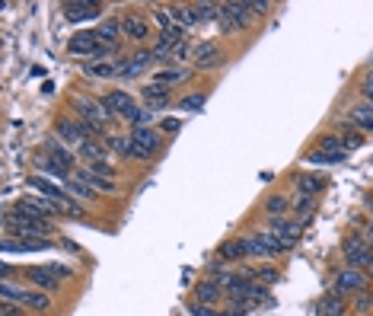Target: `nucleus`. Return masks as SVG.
<instances>
[{
	"mask_svg": "<svg viewBox=\"0 0 373 316\" xmlns=\"http://www.w3.org/2000/svg\"><path fill=\"white\" fill-rule=\"evenodd\" d=\"M342 141H345V150H357L361 144H364V134H361V131H348Z\"/></svg>",
	"mask_w": 373,
	"mask_h": 316,
	"instance_id": "nucleus-34",
	"label": "nucleus"
},
{
	"mask_svg": "<svg viewBox=\"0 0 373 316\" xmlns=\"http://www.w3.org/2000/svg\"><path fill=\"white\" fill-rule=\"evenodd\" d=\"M105 106H109V112H112V115H118V119H128L131 112L138 109L134 96L125 93V90H112V93H105Z\"/></svg>",
	"mask_w": 373,
	"mask_h": 316,
	"instance_id": "nucleus-9",
	"label": "nucleus"
},
{
	"mask_svg": "<svg viewBox=\"0 0 373 316\" xmlns=\"http://www.w3.org/2000/svg\"><path fill=\"white\" fill-rule=\"evenodd\" d=\"M217 256L227 262H236V259H246L249 256V250H246V240H227L220 250H217Z\"/></svg>",
	"mask_w": 373,
	"mask_h": 316,
	"instance_id": "nucleus-18",
	"label": "nucleus"
},
{
	"mask_svg": "<svg viewBox=\"0 0 373 316\" xmlns=\"http://www.w3.org/2000/svg\"><path fill=\"white\" fill-rule=\"evenodd\" d=\"M96 38H99V45L115 48L125 38L122 36V19H105V23H99V26H96Z\"/></svg>",
	"mask_w": 373,
	"mask_h": 316,
	"instance_id": "nucleus-11",
	"label": "nucleus"
},
{
	"mask_svg": "<svg viewBox=\"0 0 373 316\" xmlns=\"http://www.w3.org/2000/svg\"><path fill=\"white\" fill-rule=\"evenodd\" d=\"M342 252H345V262L348 269H357V271H373V246L361 236H348L342 243Z\"/></svg>",
	"mask_w": 373,
	"mask_h": 316,
	"instance_id": "nucleus-3",
	"label": "nucleus"
},
{
	"mask_svg": "<svg viewBox=\"0 0 373 316\" xmlns=\"http://www.w3.org/2000/svg\"><path fill=\"white\" fill-rule=\"evenodd\" d=\"M205 103H207V96H205V93H195V96H185V99H179L176 109H179V112H201V109H205Z\"/></svg>",
	"mask_w": 373,
	"mask_h": 316,
	"instance_id": "nucleus-27",
	"label": "nucleus"
},
{
	"mask_svg": "<svg viewBox=\"0 0 373 316\" xmlns=\"http://www.w3.org/2000/svg\"><path fill=\"white\" fill-rule=\"evenodd\" d=\"M307 211H313V198H309V195H300V198H297V214H307Z\"/></svg>",
	"mask_w": 373,
	"mask_h": 316,
	"instance_id": "nucleus-37",
	"label": "nucleus"
},
{
	"mask_svg": "<svg viewBox=\"0 0 373 316\" xmlns=\"http://www.w3.org/2000/svg\"><path fill=\"white\" fill-rule=\"evenodd\" d=\"M345 313V294H329V300H326V316H342Z\"/></svg>",
	"mask_w": 373,
	"mask_h": 316,
	"instance_id": "nucleus-28",
	"label": "nucleus"
},
{
	"mask_svg": "<svg viewBox=\"0 0 373 316\" xmlns=\"http://www.w3.org/2000/svg\"><path fill=\"white\" fill-rule=\"evenodd\" d=\"M370 240H373V227H370Z\"/></svg>",
	"mask_w": 373,
	"mask_h": 316,
	"instance_id": "nucleus-40",
	"label": "nucleus"
},
{
	"mask_svg": "<svg viewBox=\"0 0 373 316\" xmlns=\"http://www.w3.org/2000/svg\"><path fill=\"white\" fill-rule=\"evenodd\" d=\"M122 36L131 38V42H144L150 38V23L140 16H125L122 19Z\"/></svg>",
	"mask_w": 373,
	"mask_h": 316,
	"instance_id": "nucleus-13",
	"label": "nucleus"
},
{
	"mask_svg": "<svg viewBox=\"0 0 373 316\" xmlns=\"http://www.w3.org/2000/svg\"><path fill=\"white\" fill-rule=\"evenodd\" d=\"M140 96H144V103H147L150 109L157 112L159 106H166V103H169V86L153 84V80H150V84L144 86V90H140Z\"/></svg>",
	"mask_w": 373,
	"mask_h": 316,
	"instance_id": "nucleus-16",
	"label": "nucleus"
},
{
	"mask_svg": "<svg viewBox=\"0 0 373 316\" xmlns=\"http://www.w3.org/2000/svg\"><path fill=\"white\" fill-rule=\"evenodd\" d=\"M29 278L36 281V284L45 291V294H57V291H61V278H57L51 269L45 271L42 265H32V269H29Z\"/></svg>",
	"mask_w": 373,
	"mask_h": 316,
	"instance_id": "nucleus-12",
	"label": "nucleus"
},
{
	"mask_svg": "<svg viewBox=\"0 0 373 316\" xmlns=\"http://www.w3.org/2000/svg\"><path fill=\"white\" fill-rule=\"evenodd\" d=\"M182 80H188V71H185V67H166V71H159V74L153 77V84H163V86L182 84Z\"/></svg>",
	"mask_w": 373,
	"mask_h": 316,
	"instance_id": "nucleus-23",
	"label": "nucleus"
},
{
	"mask_svg": "<svg viewBox=\"0 0 373 316\" xmlns=\"http://www.w3.org/2000/svg\"><path fill=\"white\" fill-rule=\"evenodd\" d=\"M335 291L338 294H361L367 291V275L357 269H342L335 278Z\"/></svg>",
	"mask_w": 373,
	"mask_h": 316,
	"instance_id": "nucleus-5",
	"label": "nucleus"
},
{
	"mask_svg": "<svg viewBox=\"0 0 373 316\" xmlns=\"http://www.w3.org/2000/svg\"><path fill=\"white\" fill-rule=\"evenodd\" d=\"M157 48H153V51H138V55L131 58V61H122V80H131V77H138V74H144V71H147L150 64H153V61H157Z\"/></svg>",
	"mask_w": 373,
	"mask_h": 316,
	"instance_id": "nucleus-7",
	"label": "nucleus"
},
{
	"mask_svg": "<svg viewBox=\"0 0 373 316\" xmlns=\"http://www.w3.org/2000/svg\"><path fill=\"white\" fill-rule=\"evenodd\" d=\"M131 141H134V157L138 160H150L159 150V134L150 128V125L147 128H134Z\"/></svg>",
	"mask_w": 373,
	"mask_h": 316,
	"instance_id": "nucleus-4",
	"label": "nucleus"
},
{
	"mask_svg": "<svg viewBox=\"0 0 373 316\" xmlns=\"http://www.w3.org/2000/svg\"><path fill=\"white\" fill-rule=\"evenodd\" d=\"M67 51H70V55H80V58H99L103 45H99V38H96V32H77V36L70 38V45H67Z\"/></svg>",
	"mask_w": 373,
	"mask_h": 316,
	"instance_id": "nucleus-6",
	"label": "nucleus"
},
{
	"mask_svg": "<svg viewBox=\"0 0 373 316\" xmlns=\"http://www.w3.org/2000/svg\"><path fill=\"white\" fill-rule=\"evenodd\" d=\"M271 233H274V236H278L287 250H294L297 240L303 236V227H300L297 221H278V217H274V221H271Z\"/></svg>",
	"mask_w": 373,
	"mask_h": 316,
	"instance_id": "nucleus-8",
	"label": "nucleus"
},
{
	"mask_svg": "<svg viewBox=\"0 0 373 316\" xmlns=\"http://www.w3.org/2000/svg\"><path fill=\"white\" fill-rule=\"evenodd\" d=\"M169 13H172V23H176L179 29L195 26V13H192V7H169Z\"/></svg>",
	"mask_w": 373,
	"mask_h": 316,
	"instance_id": "nucleus-25",
	"label": "nucleus"
},
{
	"mask_svg": "<svg viewBox=\"0 0 373 316\" xmlns=\"http://www.w3.org/2000/svg\"><path fill=\"white\" fill-rule=\"evenodd\" d=\"M361 96L367 99V106H373V74H367L364 80H361Z\"/></svg>",
	"mask_w": 373,
	"mask_h": 316,
	"instance_id": "nucleus-35",
	"label": "nucleus"
},
{
	"mask_svg": "<svg viewBox=\"0 0 373 316\" xmlns=\"http://www.w3.org/2000/svg\"><path fill=\"white\" fill-rule=\"evenodd\" d=\"M67 195H70V198H83V202H86V198H93L96 192L86 186L80 173H74V176H67Z\"/></svg>",
	"mask_w": 373,
	"mask_h": 316,
	"instance_id": "nucleus-21",
	"label": "nucleus"
},
{
	"mask_svg": "<svg viewBox=\"0 0 373 316\" xmlns=\"http://www.w3.org/2000/svg\"><path fill=\"white\" fill-rule=\"evenodd\" d=\"M370 74H373V64H370Z\"/></svg>",
	"mask_w": 373,
	"mask_h": 316,
	"instance_id": "nucleus-41",
	"label": "nucleus"
},
{
	"mask_svg": "<svg viewBox=\"0 0 373 316\" xmlns=\"http://www.w3.org/2000/svg\"><path fill=\"white\" fill-rule=\"evenodd\" d=\"M220 291H224V284L220 281H205V284H198V291H195V304H214L217 297H220Z\"/></svg>",
	"mask_w": 373,
	"mask_h": 316,
	"instance_id": "nucleus-19",
	"label": "nucleus"
},
{
	"mask_svg": "<svg viewBox=\"0 0 373 316\" xmlns=\"http://www.w3.org/2000/svg\"><path fill=\"white\" fill-rule=\"evenodd\" d=\"M265 211H268L271 217H274V214H278V217H281V214L287 211V198H281V195H271L268 202H265Z\"/></svg>",
	"mask_w": 373,
	"mask_h": 316,
	"instance_id": "nucleus-30",
	"label": "nucleus"
},
{
	"mask_svg": "<svg viewBox=\"0 0 373 316\" xmlns=\"http://www.w3.org/2000/svg\"><path fill=\"white\" fill-rule=\"evenodd\" d=\"M83 169H90V173H96V176L115 179V167H109V163H90V167H83Z\"/></svg>",
	"mask_w": 373,
	"mask_h": 316,
	"instance_id": "nucleus-33",
	"label": "nucleus"
},
{
	"mask_svg": "<svg viewBox=\"0 0 373 316\" xmlns=\"http://www.w3.org/2000/svg\"><path fill=\"white\" fill-rule=\"evenodd\" d=\"M80 176H83V182L93 189V192H115V179L96 176V173H90V169H80Z\"/></svg>",
	"mask_w": 373,
	"mask_h": 316,
	"instance_id": "nucleus-22",
	"label": "nucleus"
},
{
	"mask_svg": "<svg viewBox=\"0 0 373 316\" xmlns=\"http://www.w3.org/2000/svg\"><path fill=\"white\" fill-rule=\"evenodd\" d=\"M192 13H195V23H211L214 16H220V3H195Z\"/></svg>",
	"mask_w": 373,
	"mask_h": 316,
	"instance_id": "nucleus-24",
	"label": "nucleus"
},
{
	"mask_svg": "<svg viewBox=\"0 0 373 316\" xmlns=\"http://www.w3.org/2000/svg\"><path fill=\"white\" fill-rule=\"evenodd\" d=\"M80 154H83V157H90L93 163H103V160H99V157H103V144H96V141H86L83 147H80Z\"/></svg>",
	"mask_w": 373,
	"mask_h": 316,
	"instance_id": "nucleus-32",
	"label": "nucleus"
},
{
	"mask_svg": "<svg viewBox=\"0 0 373 316\" xmlns=\"http://www.w3.org/2000/svg\"><path fill=\"white\" fill-rule=\"evenodd\" d=\"M86 77H99V80H109V77L122 74V61H93V64H83Z\"/></svg>",
	"mask_w": 373,
	"mask_h": 316,
	"instance_id": "nucleus-15",
	"label": "nucleus"
},
{
	"mask_svg": "<svg viewBox=\"0 0 373 316\" xmlns=\"http://www.w3.org/2000/svg\"><path fill=\"white\" fill-rule=\"evenodd\" d=\"M195 67H201V71L220 67V51H217V45H211V42H201V45L195 48Z\"/></svg>",
	"mask_w": 373,
	"mask_h": 316,
	"instance_id": "nucleus-14",
	"label": "nucleus"
},
{
	"mask_svg": "<svg viewBox=\"0 0 373 316\" xmlns=\"http://www.w3.org/2000/svg\"><path fill=\"white\" fill-rule=\"evenodd\" d=\"M109 147L125 154V157H134V141L131 138H109Z\"/></svg>",
	"mask_w": 373,
	"mask_h": 316,
	"instance_id": "nucleus-29",
	"label": "nucleus"
},
{
	"mask_svg": "<svg viewBox=\"0 0 373 316\" xmlns=\"http://www.w3.org/2000/svg\"><path fill=\"white\" fill-rule=\"evenodd\" d=\"M55 243L48 240V236H16V240H7L3 243V250L13 252V250H51Z\"/></svg>",
	"mask_w": 373,
	"mask_h": 316,
	"instance_id": "nucleus-17",
	"label": "nucleus"
},
{
	"mask_svg": "<svg viewBox=\"0 0 373 316\" xmlns=\"http://www.w3.org/2000/svg\"><path fill=\"white\" fill-rule=\"evenodd\" d=\"M297 186H300V195H319V189H322V179L313 176V173H307V176H300L297 179Z\"/></svg>",
	"mask_w": 373,
	"mask_h": 316,
	"instance_id": "nucleus-26",
	"label": "nucleus"
},
{
	"mask_svg": "<svg viewBox=\"0 0 373 316\" xmlns=\"http://www.w3.org/2000/svg\"><path fill=\"white\" fill-rule=\"evenodd\" d=\"M74 112L80 115L83 125H90V128H96V131L105 128L109 119H112V112H109L105 99H90V96H77V99H74Z\"/></svg>",
	"mask_w": 373,
	"mask_h": 316,
	"instance_id": "nucleus-2",
	"label": "nucleus"
},
{
	"mask_svg": "<svg viewBox=\"0 0 373 316\" xmlns=\"http://www.w3.org/2000/svg\"><path fill=\"white\" fill-rule=\"evenodd\" d=\"M179 125H182L179 119H169V121H163V131H179Z\"/></svg>",
	"mask_w": 373,
	"mask_h": 316,
	"instance_id": "nucleus-39",
	"label": "nucleus"
},
{
	"mask_svg": "<svg viewBox=\"0 0 373 316\" xmlns=\"http://www.w3.org/2000/svg\"><path fill=\"white\" fill-rule=\"evenodd\" d=\"M252 275H255V281H259L261 288H265V284H274V281H278V269H268V265H265V269H255Z\"/></svg>",
	"mask_w": 373,
	"mask_h": 316,
	"instance_id": "nucleus-31",
	"label": "nucleus"
},
{
	"mask_svg": "<svg viewBox=\"0 0 373 316\" xmlns=\"http://www.w3.org/2000/svg\"><path fill=\"white\" fill-rule=\"evenodd\" d=\"M348 119L361 131H373V106H355V109L348 112Z\"/></svg>",
	"mask_w": 373,
	"mask_h": 316,
	"instance_id": "nucleus-20",
	"label": "nucleus"
},
{
	"mask_svg": "<svg viewBox=\"0 0 373 316\" xmlns=\"http://www.w3.org/2000/svg\"><path fill=\"white\" fill-rule=\"evenodd\" d=\"M0 294H3V300H10V304L32 307V310H38V313H45V310L51 307L48 294H38V291H29V288H23V284H13L10 278L0 281Z\"/></svg>",
	"mask_w": 373,
	"mask_h": 316,
	"instance_id": "nucleus-1",
	"label": "nucleus"
},
{
	"mask_svg": "<svg viewBox=\"0 0 373 316\" xmlns=\"http://www.w3.org/2000/svg\"><path fill=\"white\" fill-rule=\"evenodd\" d=\"M99 3L96 0H67L64 3V16L67 19H74V23H80V19H93L99 16Z\"/></svg>",
	"mask_w": 373,
	"mask_h": 316,
	"instance_id": "nucleus-10",
	"label": "nucleus"
},
{
	"mask_svg": "<svg viewBox=\"0 0 373 316\" xmlns=\"http://www.w3.org/2000/svg\"><path fill=\"white\" fill-rule=\"evenodd\" d=\"M0 310H3V316H26V310L19 307V304H10V300H3V307Z\"/></svg>",
	"mask_w": 373,
	"mask_h": 316,
	"instance_id": "nucleus-36",
	"label": "nucleus"
},
{
	"mask_svg": "<svg viewBox=\"0 0 373 316\" xmlns=\"http://www.w3.org/2000/svg\"><path fill=\"white\" fill-rule=\"evenodd\" d=\"M370 304H373V291H370V288H367V291H361V300H357V307H361V310H367V307H370Z\"/></svg>",
	"mask_w": 373,
	"mask_h": 316,
	"instance_id": "nucleus-38",
	"label": "nucleus"
}]
</instances>
